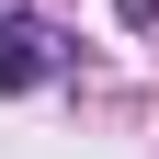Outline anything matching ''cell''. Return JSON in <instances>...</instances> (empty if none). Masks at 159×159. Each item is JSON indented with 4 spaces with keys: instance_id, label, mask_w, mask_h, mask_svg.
<instances>
[{
    "instance_id": "3",
    "label": "cell",
    "mask_w": 159,
    "mask_h": 159,
    "mask_svg": "<svg viewBox=\"0 0 159 159\" xmlns=\"http://www.w3.org/2000/svg\"><path fill=\"white\" fill-rule=\"evenodd\" d=\"M0 11H11V0H0Z\"/></svg>"
},
{
    "instance_id": "1",
    "label": "cell",
    "mask_w": 159,
    "mask_h": 159,
    "mask_svg": "<svg viewBox=\"0 0 159 159\" xmlns=\"http://www.w3.org/2000/svg\"><path fill=\"white\" fill-rule=\"evenodd\" d=\"M68 68V34L34 23V11H0V91H34V80Z\"/></svg>"
},
{
    "instance_id": "2",
    "label": "cell",
    "mask_w": 159,
    "mask_h": 159,
    "mask_svg": "<svg viewBox=\"0 0 159 159\" xmlns=\"http://www.w3.org/2000/svg\"><path fill=\"white\" fill-rule=\"evenodd\" d=\"M114 23L125 34H159V0H114Z\"/></svg>"
}]
</instances>
